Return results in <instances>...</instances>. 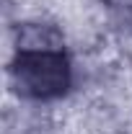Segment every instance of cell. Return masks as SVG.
Wrapping results in <instances>:
<instances>
[{
  "label": "cell",
  "instance_id": "1",
  "mask_svg": "<svg viewBox=\"0 0 132 134\" xmlns=\"http://www.w3.org/2000/svg\"><path fill=\"white\" fill-rule=\"evenodd\" d=\"M13 85L23 98H62L73 83V67L62 47H21L11 65Z\"/></svg>",
  "mask_w": 132,
  "mask_h": 134
},
{
  "label": "cell",
  "instance_id": "2",
  "mask_svg": "<svg viewBox=\"0 0 132 134\" xmlns=\"http://www.w3.org/2000/svg\"><path fill=\"white\" fill-rule=\"evenodd\" d=\"M111 10L122 26L132 29V0H111Z\"/></svg>",
  "mask_w": 132,
  "mask_h": 134
}]
</instances>
